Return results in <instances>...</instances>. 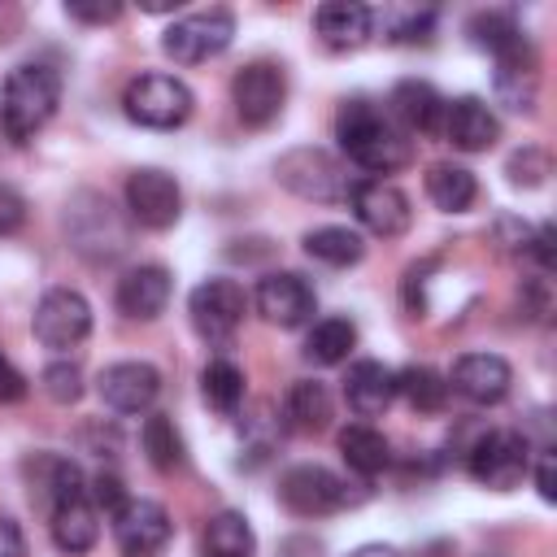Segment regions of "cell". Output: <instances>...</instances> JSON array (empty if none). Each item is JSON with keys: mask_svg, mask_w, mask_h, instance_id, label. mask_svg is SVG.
<instances>
[{"mask_svg": "<svg viewBox=\"0 0 557 557\" xmlns=\"http://www.w3.org/2000/svg\"><path fill=\"white\" fill-rule=\"evenodd\" d=\"M335 139L348 152V161H357L370 174H392L400 165H409V139L405 131L366 96H352L339 104L335 113Z\"/></svg>", "mask_w": 557, "mask_h": 557, "instance_id": "1", "label": "cell"}, {"mask_svg": "<svg viewBox=\"0 0 557 557\" xmlns=\"http://www.w3.org/2000/svg\"><path fill=\"white\" fill-rule=\"evenodd\" d=\"M57 104H61V74L44 61H26L4 78L0 122L17 144H26L35 131H44L52 122Z\"/></svg>", "mask_w": 557, "mask_h": 557, "instance_id": "2", "label": "cell"}, {"mask_svg": "<svg viewBox=\"0 0 557 557\" xmlns=\"http://www.w3.org/2000/svg\"><path fill=\"white\" fill-rule=\"evenodd\" d=\"M65 235H70V248L91 261V265H104V261H117L126 248H131V226L126 218L109 205V196L100 191H78L65 209Z\"/></svg>", "mask_w": 557, "mask_h": 557, "instance_id": "3", "label": "cell"}, {"mask_svg": "<svg viewBox=\"0 0 557 557\" xmlns=\"http://www.w3.org/2000/svg\"><path fill=\"white\" fill-rule=\"evenodd\" d=\"M191 87L174 74H139L126 83L122 109L131 122L148 126V131H174L191 117Z\"/></svg>", "mask_w": 557, "mask_h": 557, "instance_id": "4", "label": "cell"}, {"mask_svg": "<svg viewBox=\"0 0 557 557\" xmlns=\"http://www.w3.org/2000/svg\"><path fill=\"white\" fill-rule=\"evenodd\" d=\"M274 178L296 191L300 200H313V205H335V200H348L352 183L344 174V165L326 152V148H292L274 161Z\"/></svg>", "mask_w": 557, "mask_h": 557, "instance_id": "5", "label": "cell"}, {"mask_svg": "<svg viewBox=\"0 0 557 557\" xmlns=\"http://www.w3.org/2000/svg\"><path fill=\"white\" fill-rule=\"evenodd\" d=\"M231 35H235V13L213 4V9H196V13H183L170 22L161 48L165 57H174L178 65H200L218 52L231 48Z\"/></svg>", "mask_w": 557, "mask_h": 557, "instance_id": "6", "label": "cell"}, {"mask_svg": "<svg viewBox=\"0 0 557 557\" xmlns=\"http://www.w3.org/2000/svg\"><path fill=\"white\" fill-rule=\"evenodd\" d=\"M244 309H248V296H244V287L235 278H205L187 296L191 326L209 344H231L239 322H244Z\"/></svg>", "mask_w": 557, "mask_h": 557, "instance_id": "7", "label": "cell"}, {"mask_svg": "<svg viewBox=\"0 0 557 557\" xmlns=\"http://www.w3.org/2000/svg\"><path fill=\"white\" fill-rule=\"evenodd\" d=\"M231 100H235V113H239L244 126H252V131L270 126L283 113V100H287V74H283V65H274V61H248L244 70H235Z\"/></svg>", "mask_w": 557, "mask_h": 557, "instance_id": "8", "label": "cell"}, {"mask_svg": "<svg viewBox=\"0 0 557 557\" xmlns=\"http://www.w3.org/2000/svg\"><path fill=\"white\" fill-rule=\"evenodd\" d=\"M531 470V444L518 431H487L470 448V479L492 492H513Z\"/></svg>", "mask_w": 557, "mask_h": 557, "instance_id": "9", "label": "cell"}, {"mask_svg": "<svg viewBox=\"0 0 557 557\" xmlns=\"http://www.w3.org/2000/svg\"><path fill=\"white\" fill-rule=\"evenodd\" d=\"M278 505L296 518H326L352 505V496H348V483L326 466H292L278 479Z\"/></svg>", "mask_w": 557, "mask_h": 557, "instance_id": "10", "label": "cell"}, {"mask_svg": "<svg viewBox=\"0 0 557 557\" xmlns=\"http://www.w3.org/2000/svg\"><path fill=\"white\" fill-rule=\"evenodd\" d=\"M126 209H131V222H139L148 231H170L183 213V191H178L174 174L144 165V170L126 174Z\"/></svg>", "mask_w": 557, "mask_h": 557, "instance_id": "11", "label": "cell"}, {"mask_svg": "<svg viewBox=\"0 0 557 557\" xmlns=\"http://www.w3.org/2000/svg\"><path fill=\"white\" fill-rule=\"evenodd\" d=\"M30 331L44 348H74L87 339L91 331V305L74 292V287H52L44 292V300L35 305Z\"/></svg>", "mask_w": 557, "mask_h": 557, "instance_id": "12", "label": "cell"}, {"mask_svg": "<svg viewBox=\"0 0 557 557\" xmlns=\"http://www.w3.org/2000/svg\"><path fill=\"white\" fill-rule=\"evenodd\" d=\"M174 535V522L165 513V505L157 500H126L113 513V544L122 557H157Z\"/></svg>", "mask_w": 557, "mask_h": 557, "instance_id": "13", "label": "cell"}, {"mask_svg": "<svg viewBox=\"0 0 557 557\" xmlns=\"http://www.w3.org/2000/svg\"><path fill=\"white\" fill-rule=\"evenodd\" d=\"M348 200H352L357 222H361L370 235L396 239V235H405V231H409V222H413L409 196H405L396 183H383V178H361V183H352Z\"/></svg>", "mask_w": 557, "mask_h": 557, "instance_id": "14", "label": "cell"}, {"mask_svg": "<svg viewBox=\"0 0 557 557\" xmlns=\"http://www.w3.org/2000/svg\"><path fill=\"white\" fill-rule=\"evenodd\" d=\"M96 387L113 413H144L161 396V374L148 361H113L100 370Z\"/></svg>", "mask_w": 557, "mask_h": 557, "instance_id": "15", "label": "cell"}, {"mask_svg": "<svg viewBox=\"0 0 557 557\" xmlns=\"http://www.w3.org/2000/svg\"><path fill=\"white\" fill-rule=\"evenodd\" d=\"M313 309H318L313 287H309L300 274H292V270H274V274H265V278L257 283V313H261L265 322L283 326V331L305 326V322L313 318Z\"/></svg>", "mask_w": 557, "mask_h": 557, "instance_id": "16", "label": "cell"}, {"mask_svg": "<svg viewBox=\"0 0 557 557\" xmlns=\"http://www.w3.org/2000/svg\"><path fill=\"white\" fill-rule=\"evenodd\" d=\"M26 487H30V500L48 513L57 505H70V500L87 496V479H83L78 461L61 457V453H35L26 461Z\"/></svg>", "mask_w": 557, "mask_h": 557, "instance_id": "17", "label": "cell"}, {"mask_svg": "<svg viewBox=\"0 0 557 557\" xmlns=\"http://www.w3.org/2000/svg\"><path fill=\"white\" fill-rule=\"evenodd\" d=\"M448 387L457 396H466L470 405H500L513 387V370L496 352H466V357H457V366L448 374Z\"/></svg>", "mask_w": 557, "mask_h": 557, "instance_id": "18", "label": "cell"}, {"mask_svg": "<svg viewBox=\"0 0 557 557\" xmlns=\"http://www.w3.org/2000/svg\"><path fill=\"white\" fill-rule=\"evenodd\" d=\"M313 30L331 52H357L374 35V9L361 0H326L313 9Z\"/></svg>", "mask_w": 557, "mask_h": 557, "instance_id": "19", "label": "cell"}, {"mask_svg": "<svg viewBox=\"0 0 557 557\" xmlns=\"http://www.w3.org/2000/svg\"><path fill=\"white\" fill-rule=\"evenodd\" d=\"M440 126H444L448 144L461 148V152H487L500 139V122H496V113L479 96L444 100V122Z\"/></svg>", "mask_w": 557, "mask_h": 557, "instance_id": "20", "label": "cell"}, {"mask_svg": "<svg viewBox=\"0 0 557 557\" xmlns=\"http://www.w3.org/2000/svg\"><path fill=\"white\" fill-rule=\"evenodd\" d=\"M170 292H174V278H170L165 265H135V270L122 274L113 300H117V309H122L126 318L148 322V318H157V313L170 305Z\"/></svg>", "mask_w": 557, "mask_h": 557, "instance_id": "21", "label": "cell"}, {"mask_svg": "<svg viewBox=\"0 0 557 557\" xmlns=\"http://www.w3.org/2000/svg\"><path fill=\"white\" fill-rule=\"evenodd\" d=\"M466 30H470V44H474V48H483V52L496 57V65L535 61L531 39L522 35V26H518L509 13H474V17L466 22Z\"/></svg>", "mask_w": 557, "mask_h": 557, "instance_id": "22", "label": "cell"}, {"mask_svg": "<svg viewBox=\"0 0 557 557\" xmlns=\"http://www.w3.org/2000/svg\"><path fill=\"white\" fill-rule=\"evenodd\" d=\"M344 400L357 418H379L396 400V374L383 361H357V366H348Z\"/></svg>", "mask_w": 557, "mask_h": 557, "instance_id": "23", "label": "cell"}, {"mask_svg": "<svg viewBox=\"0 0 557 557\" xmlns=\"http://www.w3.org/2000/svg\"><path fill=\"white\" fill-rule=\"evenodd\" d=\"M283 426L296 435H318L331 426V392L318 379H296L283 396Z\"/></svg>", "mask_w": 557, "mask_h": 557, "instance_id": "24", "label": "cell"}, {"mask_svg": "<svg viewBox=\"0 0 557 557\" xmlns=\"http://www.w3.org/2000/svg\"><path fill=\"white\" fill-rule=\"evenodd\" d=\"M392 113H396L409 131L435 135L440 122H444V100H440V91H435L431 83H422V78H400V83L392 87Z\"/></svg>", "mask_w": 557, "mask_h": 557, "instance_id": "25", "label": "cell"}, {"mask_svg": "<svg viewBox=\"0 0 557 557\" xmlns=\"http://www.w3.org/2000/svg\"><path fill=\"white\" fill-rule=\"evenodd\" d=\"M52 522V544L65 553V557H83L91 553V544L100 540V522H96V505L83 496V500H70V505H57L48 513Z\"/></svg>", "mask_w": 557, "mask_h": 557, "instance_id": "26", "label": "cell"}, {"mask_svg": "<svg viewBox=\"0 0 557 557\" xmlns=\"http://www.w3.org/2000/svg\"><path fill=\"white\" fill-rule=\"evenodd\" d=\"M339 457L348 461L352 474L374 479L379 470H387V461H392V444H387L383 431H374V426H366V422H352V426L339 431Z\"/></svg>", "mask_w": 557, "mask_h": 557, "instance_id": "27", "label": "cell"}, {"mask_svg": "<svg viewBox=\"0 0 557 557\" xmlns=\"http://www.w3.org/2000/svg\"><path fill=\"white\" fill-rule=\"evenodd\" d=\"M426 196L435 209L444 213H466L474 200H479V183L466 165H453V161H440L426 170Z\"/></svg>", "mask_w": 557, "mask_h": 557, "instance_id": "28", "label": "cell"}, {"mask_svg": "<svg viewBox=\"0 0 557 557\" xmlns=\"http://www.w3.org/2000/svg\"><path fill=\"white\" fill-rule=\"evenodd\" d=\"M396 396H405L413 413H440L448 405V379L431 366H405L396 374Z\"/></svg>", "mask_w": 557, "mask_h": 557, "instance_id": "29", "label": "cell"}, {"mask_svg": "<svg viewBox=\"0 0 557 557\" xmlns=\"http://www.w3.org/2000/svg\"><path fill=\"white\" fill-rule=\"evenodd\" d=\"M139 444H144V457L152 461V470H161V474H174L183 466V457H187L183 453V435H178L170 413H148L144 431H139Z\"/></svg>", "mask_w": 557, "mask_h": 557, "instance_id": "30", "label": "cell"}, {"mask_svg": "<svg viewBox=\"0 0 557 557\" xmlns=\"http://www.w3.org/2000/svg\"><path fill=\"white\" fill-rule=\"evenodd\" d=\"M305 252H309L313 261H322V265L344 270V265H357V261L366 257V244H361V235L348 231V226H313V231L305 235Z\"/></svg>", "mask_w": 557, "mask_h": 557, "instance_id": "31", "label": "cell"}, {"mask_svg": "<svg viewBox=\"0 0 557 557\" xmlns=\"http://www.w3.org/2000/svg\"><path fill=\"white\" fill-rule=\"evenodd\" d=\"M357 344V326L348 318H322L305 339V361L313 366H339Z\"/></svg>", "mask_w": 557, "mask_h": 557, "instance_id": "32", "label": "cell"}, {"mask_svg": "<svg viewBox=\"0 0 557 557\" xmlns=\"http://www.w3.org/2000/svg\"><path fill=\"white\" fill-rule=\"evenodd\" d=\"M200 392L209 400V409L218 413H235L239 400H244V370L226 357H213L205 370H200Z\"/></svg>", "mask_w": 557, "mask_h": 557, "instance_id": "33", "label": "cell"}, {"mask_svg": "<svg viewBox=\"0 0 557 557\" xmlns=\"http://www.w3.org/2000/svg\"><path fill=\"white\" fill-rule=\"evenodd\" d=\"M252 527L244 513L235 509H222L218 518H209V531H205V553L209 557H252Z\"/></svg>", "mask_w": 557, "mask_h": 557, "instance_id": "34", "label": "cell"}, {"mask_svg": "<svg viewBox=\"0 0 557 557\" xmlns=\"http://www.w3.org/2000/svg\"><path fill=\"white\" fill-rule=\"evenodd\" d=\"M496 96H500L505 109L531 113V109H535V61L496 65Z\"/></svg>", "mask_w": 557, "mask_h": 557, "instance_id": "35", "label": "cell"}, {"mask_svg": "<svg viewBox=\"0 0 557 557\" xmlns=\"http://www.w3.org/2000/svg\"><path fill=\"white\" fill-rule=\"evenodd\" d=\"M39 383H44V396L57 400V405H74V400L83 396V370H78L74 361H52V366H44Z\"/></svg>", "mask_w": 557, "mask_h": 557, "instance_id": "36", "label": "cell"}, {"mask_svg": "<svg viewBox=\"0 0 557 557\" xmlns=\"http://www.w3.org/2000/svg\"><path fill=\"white\" fill-rule=\"evenodd\" d=\"M387 39H392V44H405V48L431 44V39H435V9H413V13H405V17L392 26Z\"/></svg>", "mask_w": 557, "mask_h": 557, "instance_id": "37", "label": "cell"}, {"mask_svg": "<svg viewBox=\"0 0 557 557\" xmlns=\"http://www.w3.org/2000/svg\"><path fill=\"white\" fill-rule=\"evenodd\" d=\"M544 174H548V152H540V148H518V152L509 157V183H518V187H540Z\"/></svg>", "mask_w": 557, "mask_h": 557, "instance_id": "38", "label": "cell"}, {"mask_svg": "<svg viewBox=\"0 0 557 557\" xmlns=\"http://www.w3.org/2000/svg\"><path fill=\"white\" fill-rule=\"evenodd\" d=\"M87 500L96 505V513H100V509H104V513H117L131 496H126V487H122V479H117V474L100 470V474L91 479V487H87Z\"/></svg>", "mask_w": 557, "mask_h": 557, "instance_id": "39", "label": "cell"}, {"mask_svg": "<svg viewBox=\"0 0 557 557\" xmlns=\"http://www.w3.org/2000/svg\"><path fill=\"white\" fill-rule=\"evenodd\" d=\"M22 226H26V196L0 183V235H17Z\"/></svg>", "mask_w": 557, "mask_h": 557, "instance_id": "40", "label": "cell"}, {"mask_svg": "<svg viewBox=\"0 0 557 557\" xmlns=\"http://www.w3.org/2000/svg\"><path fill=\"white\" fill-rule=\"evenodd\" d=\"M26 392H30L26 374L0 352V405H17V400H26Z\"/></svg>", "mask_w": 557, "mask_h": 557, "instance_id": "41", "label": "cell"}, {"mask_svg": "<svg viewBox=\"0 0 557 557\" xmlns=\"http://www.w3.org/2000/svg\"><path fill=\"white\" fill-rule=\"evenodd\" d=\"M518 296H522V309H527L531 318H540V322H544V318L553 313V296H548V278H527Z\"/></svg>", "mask_w": 557, "mask_h": 557, "instance_id": "42", "label": "cell"}, {"mask_svg": "<svg viewBox=\"0 0 557 557\" xmlns=\"http://www.w3.org/2000/svg\"><path fill=\"white\" fill-rule=\"evenodd\" d=\"M496 231H500V244H505L509 252H531V235H535V231H531L522 218H509V213H505V218H496Z\"/></svg>", "mask_w": 557, "mask_h": 557, "instance_id": "43", "label": "cell"}, {"mask_svg": "<svg viewBox=\"0 0 557 557\" xmlns=\"http://www.w3.org/2000/svg\"><path fill=\"white\" fill-rule=\"evenodd\" d=\"M65 13H70L74 22H91V26H100V22H117L122 4H83V0H70Z\"/></svg>", "mask_w": 557, "mask_h": 557, "instance_id": "44", "label": "cell"}, {"mask_svg": "<svg viewBox=\"0 0 557 557\" xmlns=\"http://www.w3.org/2000/svg\"><path fill=\"white\" fill-rule=\"evenodd\" d=\"M0 557H26V540L13 518H0Z\"/></svg>", "mask_w": 557, "mask_h": 557, "instance_id": "45", "label": "cell"}, {"mask_svg": "<svg viewBox=\"0 0 557 557\" xmlns=\"http://www.w3.org/2000/svg\"><path fill=\"white\" fill-rule=\"evenodd\" d=\"M535 487L540 496L553 505L557 500V487H553V453H540V466H535Z\"/></svg>", "mask_w": 557, "mask_h": 557, "instance_id": "46", "label": "cell"}, {"mask_svg": "<svg viewBox=\"0 0 557 557\" xmlns=\"http://www.w3.org/2000/svg\"><path fill=\"white\" fill-rule=\"evenodd\" d=\"M283 557H322V548L309 535H292V540H283Z\"/></svg>", "mask_w": 557, "mask_h": 557, "instance_id": "47", "label": "cell"}, {"mask_svg": "<svg viewBox=\"0 0 557 557\" xmlns=\"http://www.w3.org/2000/svg\"><path fill=\"white\" fill-rule=\"evenodd\" d=\"M348 557H400V553L387 548V544H361V548H352Z\"/></svg>", "mask_w": 557, "mask_h": 557, "instance_id": "48", "label": "cell"}]
</instances>
